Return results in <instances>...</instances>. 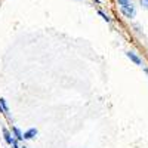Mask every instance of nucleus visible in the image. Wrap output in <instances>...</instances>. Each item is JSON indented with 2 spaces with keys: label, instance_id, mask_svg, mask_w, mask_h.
Segmentation results:
<instances>
[{
  "label": "nucleus",
  "instance_id": "f257e3e1",
  "mask_svg": "<svg viewBox=\"0 0 148 148\" xmlns=\"http://www.w3.org/2000/svg\"><path fill=\"white\" fill-rule=\"evenodd\" d=\"M120 12L126 18H133L135 15H136V9H135V6L132 5V0H130V2H127V3L120 5Z\"/></svg>",
  "mask_w": 148,
  "mask_h": 148
},
{
  "label": "nucleus",
  "instance_id": "f03ea898",
  "mask_svg": "<svg viewBox=\"0 0 148 148\" xmlns=\"http://www.w3.org/2000/svg\"><path fill=\"white\" fill-rule=\"evenodd\" d=\"M127 56H129V58H130V59H132V61H133V62L136 64V65H141V64H142V61H141V59H139L136 55H135V53H132V52H127Z\"/></svg>",
  "mask_w": 148,
  "mask_h": 148
},
{
  "label": "nucleus",
  "instance_id": "7ed1b4c3",
  "mask_svg": "<svg viewBox=\"0 0 148 148\" xmlns=\"http://www.w3.org/2000/svg\"><path fill=\"white\" fill-rule=\"evenodd\" d=\"M37 132H36V129H31L30 132H27L25 135H24V138H25V139H30V138H33V135H36Z\"/></svg>",
  "mask_w": 148,
  "mask_h": 148
},
{
  "label": "nucleus",
  "instance_id": "20e7f679",
  "mask_svg": "<svg viewBox=\"0 0 148 148\" xmlns=\"http://www.w3.org/2000/svg\"><path fill=\"white\" fill-rule=\"evenodd\" d=\"M3 133H5V138H6V141H8V144H12V141H14V139H12V138H10V135H9V132H8V130L5 129V130H3Z\"/></svg>",
  "mask_w": 148,
  "mask_h": 148
},
{
  "label": "nucleus",
  "instance_id": "39448f33",
  "mask_svg": "<svg viewBox=\"0 0 148 148\" xmlns=\"http://www.w3.org/2000/svg\"><path fill=\"white\" fill-rule=\"evenodd\" d=\"M14 132H15V136H16L18 139H22V138H24L22 135H21V132H19V130H18L16 127H14Z\"/></svg>",
  "mask_w": 148,
  "mask_h": 148
},
{
  "label": "nucleus",
  "instance_id": "423d86ee",
  "mask_svg": "<svg viewBox=\"0 0 148 148\" xmlns=\"http://www.w3.org/2000/svg\"><path fill=\"white\" fill-rule=\"evenodd\" d=\"M141 5H142L144 8H147V9H148V0H141Z\"/></svg>",
  "mask_w": 148,
  "mask_h": 148
}]
</instances>
